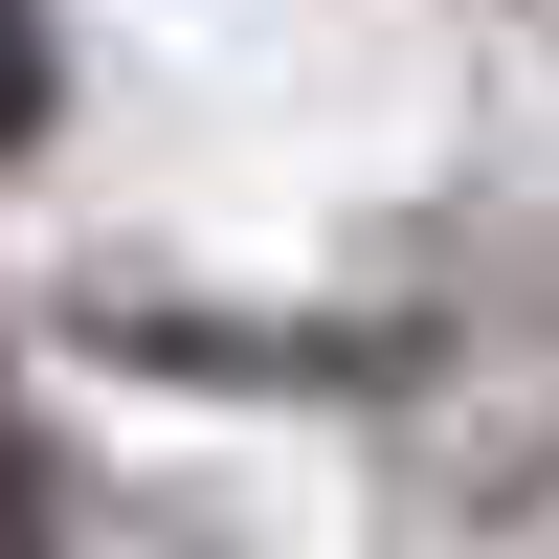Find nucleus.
<instances>
[{"label":"nucleus","mask_w":559,"mask_h":559,"mask_svg":"<svg viewBox=\"0 0 559 559\" xmlns=\"http://www.w3.org/2000/svg\"><path fill=\"white\" fill-rule=\"evenodd\" d=\"M23 134H45V23L0 0V157H23Z\"/></svg>","instance_id":"f257e3e1"},{"label":"nucleus","mask_w":559,"mask_h":559,"mask_svg":"<svg viewBox=\"0 0 559 559\" xmlns=\"http://www.w3.org/2000/svg\"><path fill=\"white\" fill-rule=\"evenodd\" d=\"M0 559H23V448H0Z\"/></svg>","instance_id":"f03ea898"}]
</instances>
